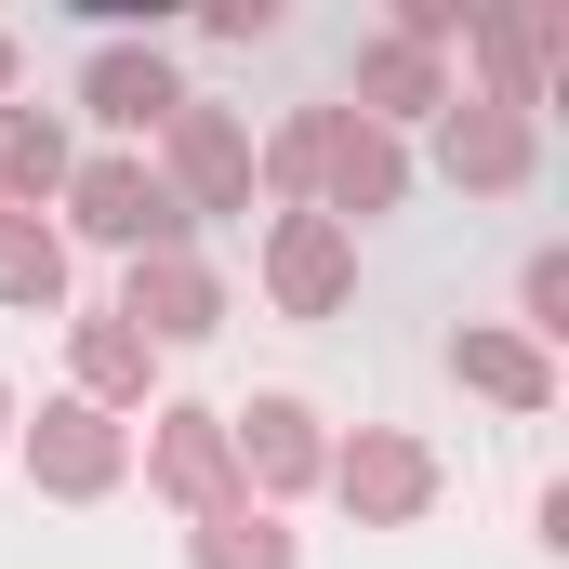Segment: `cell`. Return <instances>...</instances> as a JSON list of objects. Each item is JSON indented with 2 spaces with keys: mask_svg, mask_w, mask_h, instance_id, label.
Wrapping results in <instances>:
<instances>
[{
  "mask_svg": "<svg viewBox=\"0 0 569 569\" xmlns=\"http://www.w3.org/2000/svg\"><path fill=\"white\" fill-rule=\"evenodd\" d=\"M80 226H93V239H146V226H159V186H146V172H93V186H80Z\"/></svg>",
  "mask_w": 569,
  "mask_h": 569,
  "instance_id": "1",
  "label": "cell"
},
{
  "mask_svg": "<svg viewBox=\"0 0 569 569\" xmlns=\"http://www.w3.org/2000/svg\"><path fill=\"white\" fill-rule=\"evenodd\" d=\"M93 107H107V120H159V107H172V80L133 67V53H107V67H93Z\"/></svg>",
  "mask_w": 569,
  "mask_h": 569,
  "instance_id": "2",
  "label": "cell"
},
{
  "mask_svg": "<svg viewBox=\"0 0 569 569\" xmlns=\"http://www.w3.org/2000/svg\"><path fill=\"white\" fill-rule=\"evenodd\" d=\"M53 279H67L53 239H40V226H0V291H13V305H53Z\"/></svg>",
  "mask_w": 569,
  "mask_h": 569,
  "instance_id": "3",
  "label": "cell"
},
{
  "mask_svg": "<svg viewBox=\"0 0 569 569\" xmlns=\"http://www.w3.org/2000/svg\"><path fill=\"white\" fill-rule=\"evenodd\" d=\"M133 318H159V331H212V291L186 279V266H159V279H133Z\"/></svg>",
  "mask_w": 569,
  "mask_h": 569,
  "instance_id": "4",
  "label": "cell"
},
{
  "mask_svg": "<svg viewBox=\"0 0 569 569\" xmlns=\"http://www.w3.org/2000/svg\"><path fill=\"white\" fill-rule=\"evenodd\" d=\"M53 477H67V490H93V477H107V437L80 425V411H53Z\"/></svg>",
  "mask_w": 569,
  "mask_h": 569,
  "instance_id": "5",
  "label": "cell"
},
{
  "mask_svg": "<svg viewBox=\"0 0 569 569\" xmlns=\"http://www.w3.org/2000/svg\"><path fill=\"white\" fill-rule=\"evenodd\" d=\"M0 186H53V133L40 120H0Z\"/></svg>",
  "mask_w": 569,
  "mask_h": 569,
  "instance_id": "6",
  "label": "cell"
},
{
  "mask_svg": "<svg viewBox=\"0 0 569 569\" xmlns=\"http://www.w3.org/2000/svg\"><path fill=\"white\" fill-rule=\"evenodd\" d=\"M279 279L305 291V305H318V291H331V239H318V226H305V239H291V252H279Z\"/></svg>",
  "mask_w": 569,
  "mask_h": 569,
  "instance_id": "7",
  "label": "cell"
}]
</instances>
